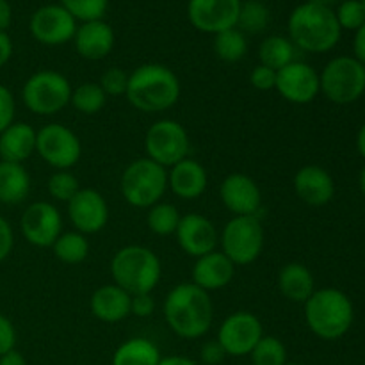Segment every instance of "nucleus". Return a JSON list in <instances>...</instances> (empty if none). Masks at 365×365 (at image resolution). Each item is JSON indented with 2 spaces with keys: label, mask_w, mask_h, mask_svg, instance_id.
Returning <instances> with one entry per match:
<instances>
[{
  "label": "nucleus",
  "mask_w": 365,
  "mask_h": 365,
  "mask_svg": "<svg viewBox=\"0 0 365 365\" xmlns=\"http://www.w3.org/2000/svg\"><path fill=\"white\" fill-rule=\"evenodd\" d=\"M209 177L203 164L195 159H184L170 168L168 187L182 200H196L205 192Z\"/></svg>",
  "instance_id": "obj_23"
},
{
  "label": "nucleus",
  "mask_w": 365,
  "mask_h": 365,
  "mask_svg": "<svg viewBox=\"0 0 365 365\" xmlns=\"http://www.w3.org/2000/svg\"><path fill=\"white\" fill-rule=\"evenodd\" d=\"M264 337L262 323L252 312H234L221 323L216 341L228 356H246Z\"/></svg>",
  "instance_id": "obj_12"
},
{
  "label": "nucleus",
  "mask_w": 365,
  "mask_h": 365,
  "mask_svg": "<svg viewBox=\"0 0 365 365\" xmlns=\"http://www.w3.org/2000/svg\"><path fill=\"white\" fill-rule=\"evenodd\" d=\"M11 18H13V11L7 0H0V31L6 32V29L11 25Z\"/></svg>",
  "instance_id": "obj_49"
},
{
  "label": "nucleus",
  "mask_w": 365,
  "mask_h": 365,
  "mask_svg": "<svg viewBox=\"0 0 365 365\" xmlns=\"http://www.w3.org/2000/svg\"><path fill=\"white\" fill-rule=\"evenodd\" d=\"M75 18L63 6H43L31 16V34L41 45L59 46L75 38Z\"/></svg>",
  "instance_id": "obj_17"
},
{
  "label": "nucleus",
  "mask_w": 365,
  "mask_h": 365,
  "mask_svg": "<svg viewBox=\"0 0 365 365\" xmlns=\"http://www.w3.org/2000/svg\"><path fill=\"white\" fill-rule=\"evenodd\" d=\"M160 274L163 266L159 257L146 246H123L110 260V277L114 284L130 296L152 294L159 285Z\"/></svg>",
  "instance_id": "obj_5"
},
{
  "label": "nucleus",
  "mask_w": 365,
  "mask_h": 365,
  "mask_svg": "<svg viewBox=\"0 0 365 365\" xmlns=\"http://www.w3.org/2000/svg\"><path fill=\"white\" fill-rule=\"evenodd\" d=\"M145 150L148 159L168 170L187 159L191 141L184 125L175 120H159L146 130Z\"/></svg>",
  "instance_id": "obj_10"
},
{
  "label": "nucleus",
  "mask_w": 365,
  "mask_h": 365,
  "mask_svg": "<svg viewBox=\"0 0 365 365\" xmlns=\"http://www.w3.org/2000/svg\"><path fill=\"white\" fill-rule=\"evenodd\" d=\"M106 102L107 95L96 82H84V84L71 89L70 103L73 106V109H77L81 114H86V116L100 113L106 107Z\"/></svg>",
  "instance_id": "obj_33"
},
{
  "label": "nucleus",
  "mask_w": 365,
  "mask_h": 365,
  "mask_svg": "<svg viewBox=\"0 0 365 365\" xmlns=\"http://www.w3.org/2000/svg\"><path fill=\"white\" fill-rule=\"evenodd\" d=\"M163 310L168 327L182 339H200L212 327V299L192 282L175 285L164 299Z\"/></svg>",
  "instance_id": "obj_1"
},
{
  "label": "nucleus",
  "mask_w": 365,
  "mask_h": 365,
  "mask_svg": "<svg viewBox=\"0 0 365 365\" xmlns=\"http://www.w3.org/2000/svg\"><path fill=\"white\" fill-rule=\"evenodd\" d=\"M294 191L302 202L312 207H323L335 196V182L324 168L307 164L294 175Z\"/></svg>",
  "instance_id": "obj_20"
},
{
  "label": "nucleus",
  "mask_w": 365,
  "mask_h": 365,
  "mask_svg": "<svg viewBox=\"0 0 365 365\" xmlns=\"http://www.w3.org/2000/svg\"><path fill=\"white\" fill-rule=\"evenodd\" d=\"M109 0H61V6L75 18V20L95 21L102 20L107 11Z\"/></svg>",
  "instance_id": "obj_37"
},
{
  "label": "nucleus",
  "mask_w": 365,
  "mask_h": 365,
  "mask_svg": "<svg viewBox=\"0 0 365 365\" xmlns=\"http://www.w3.org/2000/svg\"><path fill=\"white\" fill-rule=\"evenodd\" d=\"M75 50L88 61H100L114 48V31L103 20L84 21L75 32Z\"/></svg>",
  "instance_id": "obj_22"
},
{
  "label": "nucleus",
  "mask_w": 365,
  "mask_h": 365,
  "mask_svg": "<svg viewBox=\"0 0 365 365\" xmlns=\"http://www.w3.org/2000/svg\"><path fill=\"white\" fill-rule=\"evenodd\" d=\"M227 356L225 349L217 341H209L203 344L202 351H200V359L205 365H220Z\"/></svg>",
  "instance_id": "obj_44"
},
{
  "label": "nucleus",
  "mask_w": 365,
  "mask_h": 365,
  "mask_svg": "<svg viewBox=\"0 0 365 365\" xmlns=\"http://www.w3.org/2000/svg\"><path fill=\"white\" fill-rule=\"evenodd\" d=\"M31 192V175L24 164L0 160V203L18 205Z\"/></svg>",
  "instance_id": "obj_27"
},
{
  "label": "nucleus",
  "mask_w": 365,
  "mask_h": 365,
  "mask_svg": "<svg viewBox=\"0 0 365 365\" xmlns=\"http://www.w3.org/2000/svg\"><path fill=\"white\" fill-rule=\"evenodd\" d=\"M160 351L150 339L132 337L118 346L113 365H159Z\"/></svg>",
  "instance_id": "obj_28"
},
{
  "label": "nucleus",
  "mask_w": 365,
  "mask_h": 365,
  "mask_svg": "<svg viewBox=\"0 0 365 365\" xmlns=\"http://www.w3.org/2000/svg\"><path fill=\"white\" fill-rule=\"evenodd\" d=\"M214 52L225 63H237L245 59L248 53V41H246L245 32L239 31L237 27L217 32L214 38Z\"/></svg>",
  "instance_id": "obj_31"
},
{
  "label": "nucleus",
  "mask_w": 365,
  "mask_h": 365,
  "mask_svg": "<svg viewBox=\"0 0 365 365\" xmlns=\"http://www.w3.org/2000/svg\"><path fill=\"white\" fill-rule=\"evenodd\" d=\"M280 96L296 106H307L314 102L321 93L319 73L310 64L294 61L277 71V86Z\"/></svg>",
  "instance_id": "obj_14"
},
{
  "label": "nucleus",
  "mask_w": 365,
  "mask_h": 365,
  "mask_svg": "<svg viewBox=\"0 0 365 365\" xmlns=\"http://www.w3.org/2000/svg\"><path fill=\"white\" fill-rule=\"evenodd\" d=\"M46 189H48V195L53 200L68 203L81 191V184H78L77 177L73 173H70L68 170H59L50 175L48 182H46Z\"/></svg>",
  "instance_id": "obj_36"
},
{
  "label": "nucleus",
  "mask_w": 365,
  "mask_h": 365,
  "mask_svg": "<svg viewBox=\"0 0 365 365\" xmlns=\"http://www.w3.org/2000/svg\"><path fill=\"white\" fill-rule=\"evenodd\" d=\"M250 84L259 91H273L274 86H277V70L259 64L250 73Z\"/></svg>",
  "instance_id": "obj_40"
},
{
  "label": "nucleus",
  "mask_w": 365,
  "mask_h": 365,
  "mask_svg": "<svg viewBox=\"0 0 365 365\" xmlns=\"http://www.w3.org/2000/svg\"><path fill=\"white\" fill-rule=\"evenodd\" d=\"M266 241L260 216H234L220 235L223 253L235 266H248L260 257Z\"/></svg>",
  "instance_id": "obj_8"
},
{
  "label": "nucleus",
  "mask_w": 365,
  "mask_h": 365,
  "mask_svg": "<svg viewBox=\"0 0 365 365\" xmlns=\"http://www.w3.org/2000/svg\"><path fill=\"white\" fill-rule=\"evenodd\" d=\"M359 185H360V191L365 196V166L360 170V177H359Z\"/></svg>",
  "instance_id": "obj_52"
},
{
  "label": "nucleus",
  "mask_w": 365,
  "mask_h": 365,
  "mask_svg": "<svg viewBox=\"0 0 365 365\" xmlns=\"http://www.w3.org/2000/svg\"><path fill=\"white\" fill-rule=\"evenodd\" d=\"M132 296L116 284L102 285L89 299V309L96 319L103 323H120L130 316Z\"/></svg>",
  "instance_id": "obj_24"
},
{
  "label": "nucleus",
  "mask_w": 365,
  "mask_h": 365,
  "mask_svg": "<svg viewBox=\"0 0 365 365\" xmlns=\"http://www.w3.org/2000/svg\"><path fill=\"white\" fill-rule=\"evenodd\" d=\"M36 153L56 170H70L82 155V145L73 130L61 123H48L36 134Z\"/></svg>",
  "instance_id": "obj_11"
},
{
  "label": "nucleus",
  "mask_w": 365,
  "mask_h": 365,
  "mask_svg": "<svg viewBox=\"0 0 365 365\" xmlns=\"http://www.w3.org/2000/svg\"><path fill=\"white\" fill-rule=\"evenodd\" d=\"M36 134L38 130L24 121H13L0 134V159L6 163L24 164L36 152Z\"/></svg>",
  "instance_id": "obj_25"
},
{
  "label": "nucleus",
  "mask_w": 365,
  "mask_h": 365,
  "mask_svg": "<svg viewBox=\"0 0 365 365\" xmlns=\"http://www.w3.org/2000/svg\"><path fill=\"white\" fill-rule=\"evenodd\" d=\"M360 2H362V6L365 7V0H360Z\"/></svg>",
  "instance_id": "obj_54"
},
{
  "label": "nucleus",
  "mask_w": 365,
  "mask_h": 365,
  "mask_svg": "<svg viewBox=\"0 0 365 365\" xmlns=\"http://www.w3.org/2000/svg\"><path fill=\"white\" fill-rule=\"evenodd\" d=\"M182 86L171 68L159 63L141 64L128 75L127 100L141 113H163L180 98Z\"/></svg>",
  "instance_id": "obj_2"
},
{
  "label": "nucleus",
  "mask_w": 365,
  "mask_h": 365,
  "mask_svg": "<svg viewBox=\"0 0 365 365\" xmlns=\"http://www.w3.org/2000/svg\"><path fill=\"white\" fill-rule=\"evenodd\" d=\"M341 29L348 31H359L365 24V7L360 0H346L339 6V11L335 13Z\"/></svg>",
  "instance_id": "obj_38"
},
{
  "label": "nucleus",
  "mask_w": 365,
  "mask_h": 365,
  "mask_svg": "<svg viewBox=\"0 0 365 365\" xmlns=\"http://www.w3.org/2000/svg\"><path fill=\"white\" fill-rule=\"evenodd\" d=\"M0 365H27V360L16 349H11L6 355L0 356Z\"/></svg>",
  "instance_id": "obj_48"
},
{
  "label": "nucleus",
  "mask_w": 365,
  "mask_h": 365,
  "mask_svg": "<svg viewBox=\"0 0 365 365\" xmlns=\"http://www.w3.org/2000/svg\"><path fill=\"white\" fill-rule=\"evenodd\" d=\"M356 148H359V153L365 159V123L360 127L359 135H356Z\"/></svg>",
  "instance_id": "obj_51"
},
{
  "label": "nucleus",
  "mask_w": 365,
  "mask_h": 365,
  "mask_svg": "<svg viewBox=\"0 0 365 365\" xmlns=\"http://www.w3.org/2000/svg\"><path fill=\"white\" fill-rule=\"evenodd\" d=\"M13 56V41L6 32L0 31V68L6 66Z\"/></svg>",
  "instance_id": "obj_46"
},
{
  "label": "nucleus",
  "mask_w": 365,
  "mask_h": 365,
  "mask_svg": "<svg viewBox=\"0 0 365 365\" xmlns=\"http://www.w3.org/2000/svg\"><path fill=\"white\" fill-rule=\"evenodd\" d=\"M21 98L31 113L52 116L70 103L71 84L59 71L39 70L27 78L21 89Z\"/></svg>",
  "instance_id": "obj_7"
},
{
  "label": "nucleus",
  "mask_w": 365,
  "mask_h": 365,
  "mask_svg": "<svg viewBox=\"0 0 365 365\" xmlns=\"http://www.w3.org/2000/svg\"><path fill=\"white\" fill-rule=\"evenodd\" d=\"M125 202L138 209H150L163 202L168 191V170L148 157L135 159L125 168L120 180Z\"/></svg>",
  "instance_id": "obj_6"
},
{
  "label": "nucleus",
  "mask_w": 365,
  "mask_h": 365,
  "mask_svg": "<svg viewBox=\"0 0 365 365\" xmlns=\"http://www.w3.org/2000/svg\"><path fill=\"white\" fill-rule=\"evenodd\" d=\"M14 96L4 84H0V134L14 121Z\"/></svg>",
  "instance_id": "obj_41"
},
{
  "label": "nucleus",
  "mask_w": 365,
  "mask_h": 365,
  "mask_svg": "<svg viewBox=\"0 0 365 365\" xmlns=\"http://www.w3.org/2000/svg\"><path fill=\"white\" fill-rule=\"evenodd\" d=\"M100 88L103 89L107 96H121L127 93L128 86V75L125 73L121 68L113 66L106 70L100 77Z\"/></svg>",
  "instance_id": "obj_39"
},
{
  "label": "nucleus",
  "mask_w": 365,
  "mask_h": 365,
  "mask_svg": "<svg viewBox=\"0 0 365 365\" xmlns=\"http://www.w3.org/2000/svg\"><path fill=\"white\" fill-rule=\"evenodd\" d=\"M221 203L234 216H260L262 192L257 182L245 173H230L220 185Z\"/></svg>",
  "instance_id": "obj_18"
},
{
  "label": "nucleus",
  "mask_w": 365,
  "mask_h": 365,
  "mask_svg": "<svg viewBox=\"0 0 365 365\" xmlns=\"http://www.w3.org/2000/svg\"><path fill=\"white\" fill-rule=\"evenodd\" d=\"M252 356V365H285L287 364V349L284 342L274 335H264L253 351L250 353Z\"/></svg>",
  "instance_id": "obj_34"
},
{
  "label": "nucleus",
  "mask_w": 365,
  "mask_h": 365,
  "mask_svg": "<svg viewBox=\"0 0 365 365\" xmlns=\"http://www.w3.org/2000/svg\"><path fill=\"white\" fill-rule=\"evenodd\" d=\"M68 217L81 234H98L109 223V205L102 192L91 187H81L68 202Z\"/></svg>",
  "instance_id": "obj_16"
},
{
  "label": "nucleus",
  "mask_w": 365,
  "mask_h": 365,
  "mask_svg": "<svg viewBox=\"0 0 365 365\" xmlns=\"http://www.w3.org/2000/svg\"><path fill=\"white\" fill-rule=\"evenodd\" d=\"M305 321L314 335L323 341L344 337L355 319L351 299L339 289H319L303 303Z\"/></svg>",
  "instance_id": "obj_4"
},
{
  "label": "nucleus",
  "mask_w": 365,
  "mask_h": 365,
  "mask_svg": "<svg viewBox=\"0 0 365 365\" xmlns=\"http://www.w3.org/2000/svg\"><path fill=\"white\" fill-rule=\"evenodd\" d=\"M278 291L292 303H305L316 291L314 274L305 264L289 262L278 273Z\"/></svg>",
  "instance_id": "obj_26"
},
{
  "label": "nucleus",
  "mask_w": 365,
  "mask_h": 365,
  "mask_svg": "<svg viewBox=\"0 0 365 365\" xmlns=\"http://www.w3.org/2000/svg\"><path fill=\"white\" fill-rule=\"evenodd\" d=\"M14 246V235H13V228L11 225L7 223V220H4L0 216V262L7 259L13 252Z\"/></svg>",
  "instance_id": "obj_45"
},
{
  "label": "nucleus",
  "mask_w": 365,
  "mask_h": 365,
  "mask_svg": "<svg viewBox=\"0 0 365 365\" xmlns=\"http://www.w3.org/2000/svg\"><path fill=\"white\" fill-rule=\"evenodd\" d=\"M321 93L337 106L356 102L365 93V66L355 57L331 59L319 75Z\"/></svg>",
  "instance_id": "obj_9"
},
{
  "label": "nucleus",
  "mask_w": 365,
  "mask_h": 365,
  "mask_svg": "<svg viewBox=\"0 0 365 365\" xmlns=\"http://www.w3.org/2000/svg\"><path fill=\"white\" fill-rule=\"evenodd\" d=\"M241 4V0H189V21L198 31L217 34L237 27Z\"/></svg>",
  "instance_id": "obj_15"
},
{
  "label": "nucleus",
  "mask_w": 365,
  "mask_h": 365,
  "mask_svg": "<svg viewBox=\"0 0 365 365\" xmlns=\"http://www.w3.org/2000/svg\"><path fill=\"white\" fill-rule=\"evenodd\" d=\"M269 24V9L260 0H248L241 4L237 25L241 32H252L259 34Z\"/></svg>",
  "instance_id": "obj_35"
},
{
  "label": "nucleus",
  "mask_w": 365,
  "mask_h": 365,
  "mask_svg": "<svg viewBox=\"0 0 365 365\" xmlns=\"http://www.w3.org/2000/svg\"><path fill=\"white\" fill-rule=\"evenodd\" d=\"M175 235H177L178 246L189 257H195V259L214 252L217 242H220V235H217L214 223L202 214L182 216Z\"/></svg>",
  "instance_id": "obj_19"
},
{
  "label": "nucleus",
  "mask_w": 365,
  "mask_h": 365,
  "mask_svg": "<svg viewBox=\"0 0 365 365\" xmlns=\"http://www.w3.org/2000/svg\"><path fill=\"white\" fill-rule=\"evenodd\" d=\"M296 46L294 43L284 36H269L260 43L259 59L260 64L271 68V70H282L287 64L294 63Z\"/></svg>",
  "instance_id": "obj_29"
},
{
  "label": "nucleus",
  "mask_w": 365,
  "mask_h": 365,
  "mask_svg": "<svg viewBox=\"0 0 365 365\" xmlns=\"http://www.w3.org/2000/svg\"><path fill=\"white\" fill-rule=\"evenodd\" d=\"M14 346H16V330L11 319L0 314V356L14 349Z\"/></svg>",
  "instance_id": "obj_42"
},
{
  "label": "nucleus",
  "mask_w": 365,
  "mask_h": 365,
  "mask_svg": "<svg viewBox=\"0 0 365 365\" xmlns=\"http://www.w3.org/2000/svg\"><path fill=\"white\" fill-rule=\"evenodd\" d=\"M341 31L334 11L312 0L296 7L289 16V39L305 52H328L341 39Z\"/></svg>",
  "instance_id": "obj_3"
},
{
  "label": "nucleus",
  "mask_w": 365,
  "mask_h": 365,
  "mask_svg": "<svg viewBox=\"0 0 365 365\" xmlns=\"http://www.w3.org/2000/svg\"><path fill=\"white\" fill-rule=\"evenodd\" d=\"M285 365H302V364H289V362H287Z\"/></svg>",
  "instance_id": "obj_53"
},
{
  "label": "nucleus",
  "mask_w": 365,
  "mask_h": 365,
  "mask_svg": "<svg viewBox=\"0 0 365 365\" xmlns=\"http://www.w3.org/2000/svg\"><path fill=\"white\" fill-rule=\"evenodd\" d=\"M159 365H196V362H192L191 359L182 355H171L166 356V359H160Z\"/></svg>",
  "instance_id": "obj_50"
},
{
  "label": "nucleus",
  "mask_w": 365,
  "mask_h": 365,
  "mask_svg": "<svg viewBox=\"0 0 365 365\" xmlns=\"http://www.w3.org/2000/svg\"><path fill=\"white\" fill-rule=\"evenodd\" d=\"M53 255L57 260L68 266H77L84 262L89 255V241L81 232H64L53 242Z\"/></svg>",
  "instance_id": "obj_30"
},
{
  "label": "nucleus",
  "mask_w": 365,
  "mask_h": 365,
  "mask_svg": "<svg viewBox=\"0 0 365 365\" xmlns=\"http://www.w3.org/2000/svg\"><path fill=\"white\" fill-rule=\"evenodd\" d=\"M20 230L29 245L52 248L56 239L63 234V216L53 203L34 202L21 214Z\"/></svg>",
  "instance_id": "obj_13"
},
{
  "label": "nucleus",
  "mask_w": 365,
  "mask_h": 365,
  "mask_svg": "<svg viewBox=\"0 0 365 365\" xmlns=\"http://www.w3.org/2000/svg\"><path fill=\"white\" fill-rule=\"evenodd\" d=\"M153 310H155V302H153L152 294H138V296H132V302H130V316L148 317V316H152Z\"/></svg>",
  "instance_id": "obj_43"
},
{
  "label": "nucleus",
  "mask_w": 365,
  "mask_h": 365,
  "mask_svg": "<svg viewBox=\"0 0 365 365\" xmlns=\"http://www.w3.org/2000/svg\"><path fill=\"white\" fill-rule=\"evenodd\" d=\"M235 274V264L223 252H210L198 257L192 266V284L207 292L227 287Z\"/></svg>",
  "instance_id": "obj_21"
},
{
  "label": "nucleus",
  "mask_w": 365,
  "mask_h": 365,
  "mask_svg": "<svg viewBox=\"0 0 365 365\" xmlns=\"http://www.w3.org/2000/svg\"><path fill=\"white\" fill-rule=\"evenodd\" d=\"M353 50H355V59L365 66V24L356 31L355 41H353Z\"/></svg>",
  "instance_id": "obj_47"
},
{
  "label": "nucleus",
  "mask_w": 365,
  "mask_h": 365,
  "mask_svg": "<svg viewBox=\"0 0 365 365\" xmlns=\"http://www.w3.org/2000/svg\"><path fill=\"white\" fill-rule=\"evenodd\" d=\"M180 220L182 216L177 207L168 202L155 203V205L150 207L148 214H146V225H148V228L155 235H160V237L173 235L177 232Z\"/></svg>",
  "instance_id": "obj_32"
}]
</instances>
